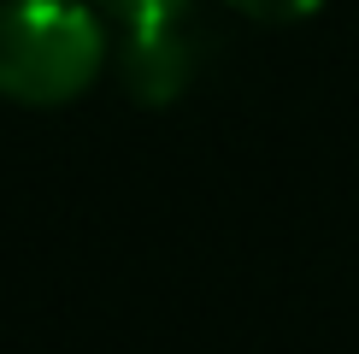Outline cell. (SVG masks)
<instances>
[{"label":"cell","mask_w":359,"mask_h":354,"mask_svg":"<svg viewBox=\"0 0 359 354\" xmlns=\"http://www.w3.org/2000/svg\"><path fill=\"white\" fill-rule=\"evenodd\" d=\"M107 65V24L88 0H0V95L59 107Z\"/></svg>","instance_id":"cell-1"},{"label":"cell","mask_w":359,"mask_h":354,"mask_svg":"<svg viewBox=\"0 0 359 354\" xmlns=\"http://www.w3.org/2000/svg\"><path fill=\"white\" fill-rule=\"evenodd\" d=\"M201 71V29H194L183 12L177 18H147V24H124V41H118V77L136 100L147 107H165Z\"/></svg>","instance_id":"cell-2"},{"label":"cell","mask_w":359,"mask_h":354,"mask_svg":"<svg viewBox=\"0 0 359 354\" xmlns=\"http://www.w3.org/2000/svg\"><path fill=\"white\" fill-rule=\"evenodd\" d=\"M95 6L112 12V18H124V24H147V18H177L189 0H95Z\"/></svg>","instance_id":"cell-3"},{"label":"cell","mask_w":359,"mask_h":354,"mask_svg":"<svg viewBox=\"0 0 359 354\" xmlns=\"http://www.w3.org/2000/svg\"><path fill=\"white\" fill-rule=\"evenodd\" d=\"M242 12H253V18H265V24H283V18H306L318 0H236Z\"/></svg>","instance_id":"cell-4"}]
</instances>
